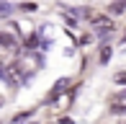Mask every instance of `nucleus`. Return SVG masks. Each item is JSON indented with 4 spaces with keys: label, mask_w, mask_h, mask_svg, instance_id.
Listing matches in <instances>:
<instances>
[{
    "label": "nucleus",
    "mask_w": 126,
    "mask_h": 124,
    "mask_svg": "<svg viewBox=\"0 0 126 124\" xmlns=\"http://www.w3.org/2000/svg\"><path fill=\"white\" fill-rule=\"evenodd\" d=\"M10 13H13V5H8V3L0 0V16H10Z\"/></svg>",
    "instance_id": "5"
},
{
    "label": "nucleus",
    "mask_w": 126,
    "mask_h": 124,
    "mask_svg": "<svg viewBox=\"0 0 126 124\" xmlns=\"http://www.w3.org/2000/svg\"><path fill=\"white\" fill-rule=\"evenodd\" d=\"M0 106H3V96H0Z\"/></svg>",
    "instance_id": "8"
},
{
    "label": "nucleus",
    "mask_w": 126,
    "mask_h": 124,
    "mask_svg": "<svg viewBox=\"0 0 126 124\" xmlns=\"http://www.w3.org/2000/svg\"><path fill=\"white\" fill-rule=\"evenodd\" d=\"M121 101H124V103H126V91H124V93H121Z\"/></svg>",
    "instance_id": "7"
},
{
    "label": "nucleus",
    "mask_w": 126,
    "mask_h": 124,
    "mask_svg": "<svg viewBox=\"0 0 126 124\" xmlns=\"http://www.w3.org/2000/svg\"><path fill=\"white\" fill-rule=\"evenodd\" d=\"M111 10H113V13H124V10H126V3H124V0H121V3H113Z\"/></svg>",
    "instance_id": "6"
},
{
    "label": "nucleus",
    "mask_w": 126,
    "mask_h": 124,
    "mask_svg": "<svg viewBox=\"0 0 126 124\" xmlns=\"http://www.w3.org/2000/svg\"><path fill=\"white\" fill-rule=\"evenodd\" d=\"M67 88H70V78H62V80H57V85H54V91H51V96H49V98H54L57 93H64Z\"/></svg>",
    "instance_id": "2"
},
{
    "label": "nucleus",
    "mask_w": 126,
    "mask_h": 124,
    "mask_svg": "<svg viewBox=\"0 0 126 124\" xmlns=\"http://www.w3.org/2000/svg\"><path fill=\"white\" fill-rule=\"evenodd\" d=\"M113 80H116L118 85H126V70H118L116 75H113Z\"/></svg>",
    "instance_id": "4"
},
{
    "label": "nucleus",
    "mask_w": 126,
    "mask_h": 124,
    "mask_svg": "<svg viewBox=\"0 0 126 124\" xmlns=\"http://www.w3.org/2000/svg\"><path fill=\"white\" fill-rule=\"evenodd\" d=\"M16 41H18V36H13L8 31H0V44L3 47H16Z\"/></svg>",
    "instance_id": "1"
},
{
    "label": "nucleus",
    "mask_w": 126,
    "mask_h": 124,
    "mask_svg": "<svg viewBox=\"0 0 126 124\" xmlns=\"http://www.w3.org/2000/svg\"><path fill=\"white\" fill-rule=\"evenodd\" d=\"M98 60H100V65H108V60H111V47H108V44H103V49H100Z\"/></svg>",
    "instance_id": "3"
},
{
    "label": "nucleus",
    "mask_w": 126,
    "mask_h": 124,
    "mask_svg": "<svg viewBox=\"0 0 126 124\" xmlns=\"http://www.w3.org/2000/svg\"><path fill=\"white\" fill-rule=\"evenodd\" d=\"M31 124H33V122H31Z\"/></svg>",
    "instance_id": "9"
}]
</instances>
